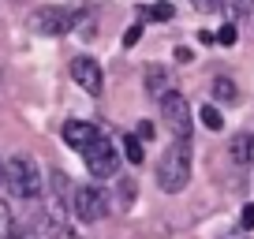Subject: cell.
Returning a JSON list of instances; mask_svg holds the SVG:
<instances>
[{"label":"cell","mask_w":254,"mask_h":239,"mask_svg":"<svg viewBox=\"0 0 254 239\" xmlns=\"http://www.w3.org/2000/svg\"><path fill=\"white\" fill-rule=\"evenodd\" d=\"M11 239H34V232L30 228H15V232H11Z\"/></svg>","instance_id":"603a6c76"},{"label":"cell","mask_w":254,"mask_h":239,"mask_svg":"<svg viewBox=\"0 0 254 239\" xmlns=\"http://www.w3.org/2000/svg\"><path fill=\"white\" fill-rule=\"evenodd\" d=\"M217 41H221V45H236V41H239V30H236V23H224L221 30H217Z\"/></svg>","instance_id":"2e32d148"},{"label":"cell","mask_w":254,"mask_h":239,"mask_svg":"<svg viewBox=\"0 0 254 239\" xmlns=\"http://www.w3.org/2000/svg\"><path fill=\"white\" fill-rule=\"evenodd\" d=\"M172 15H176V8L168 4V0H157V4H146V8H142L146 23H168Z\"/></svg>","instance_id":"8fae6325"},{"label":"cell","mask_w":254,"mask_h":239,"mask_svg":"<svg viewBox=\"0 0 254 239\" xmlns=\"http://www.w3.org/2000/svg\"><path fill=\"white\" fill-rule=\"evenodd\" d=\"M82 165L94 179H112L116 176V165H120V153L109 138H94V142L82 150Z\"/></svg>","instance_id":"5b68a950"},{"label":"cell","mask_w":254,"mask_h":239,"mask_svg":"<svg viewBox=\"0 0 254 239\" xmlns=\"http://www.w3.org/2000/svg\"><path fill=\"white\" fill-rule=\"evenodd\" d=\"M161 120L168 123V131H172L176 138L190 142V127H194V120H190V105H187V97H183L176 86L168 90L165 97H161Z\"/></svg>","instance_id":"3957f363"},{"label":"cell","mask_w":254,"mask_h":239,"mask_svg":"<svg viewBox=\"0 0 254 239\" xmlns=\"http://www.w3.org/2000/svg\"><path fill=\"white\" fill-rule=\"evenodd\" d=\"M239 224H243L247 232L254 228V202H247V206H243V213H239Z\"/></svg>","instance_id":"e0dca14e"},{"label":"cell","mask_w":254,"mask_h":239,"mask_svg":"<svg viewBox=\"0 0 254 239\" xmlns=\"http://www.w3.org/2000/svg\"><path fill=\"white\" fill-rule=\"evenodd\" d=\"M11 232H15V221H11V209L0 202V239H11Z\"/></svg>","instance_id":"9a60e30c"},{"label":"cell","mask_w":254,"mask_h":239,"mask_svg":"<svg viewBox=\"0 0 254 239\" xmlns=\"http://www.w3.org/2000/svg\"><path fill=\"white\" fill-rule=\"evenodd\" d=\"M213 97H217V101H224V105H228V101H236V82H232V79H213Z\"/></svg>","instance_id":"5bb4252c"},{"label":"cell","mask_w":254,"mask_h":239,"mask_svg":"<svg viewBox=\"0 0 254 239\" xmlns=\"http://www.w3.org/2000/svg\"><path fill=\"white\" fill-rule=\"evenodd\" d=\"M176 60H180V64H190V60H194V53H190L187 45H180V49H176Z\"/></svg>","instance_id":"44dd1931"},{"label":"cell","mask_w":254,"mask_h":239,"mask_svg":"<svg viewBox=\"0 0 254 239\" xmlns=\"http://www.w3.org/2000/svg\"><path fill=\"white\" fill-rule=\"evenodd\" d=\"M198 41H202V45H213L217 34H213V30H198Z\"/></svg>","instance_id":"7402d4cb"},{"label":"cell","mask_w":254,"mask_h":239,"mask_svg":"<svg viewBox=\"0 0 254 239\" xmlns=\"http://www.w3.org/2000/svg\"><path fill=\"white\" fill-rule=\"evenodd\" d=\"M79 19H82V11H75V8H38L30 15V30L45 34V38H60V34L75 30Z\"/></svg>","instance_id":"277c9868"},{"label":"cell","mask_w":254,"mask_h":239,"mask_svg":"<svg viewBox=\"0 0 254 239\" xmlns=\"http://www.w3.org/2000/svg\"><path fill=\"white\" fill-rule=\"evenodd\" d=\"M94 138H101V131H97L90 120H67V123H64V142L71 146V150L82 153Z\"/></svg>","instance_id":"ba28073f"},{"label":"cell","mask_w":254,"mask_h":239,"mask_svg":"<svg viewBox=\"0 0 254 239\" xmlns=\"http://www.w3.org/2000/svg\"><path fill=\"white\" fill-rule=\"evenodd\" d=\"M124 157L131 165H142V138L138 135H124Z\"/></svg>","instance_id":"4fadbf2b"},{"label":"cell","mask_w":254,"mask_h":239,"mask_svg":"<svg viewBox=\"0 0 254 239\" xmlns=\"http://www.w3.org/2000/svg\"><path fill=\"white\" fill-rule=\"evenodd\" d=\"M0 187H4V161H0Z\"/></svg>","instance_id":"d4e9b609"},{"label":"cell","mask_w":254,"mask_h":239,"mask_svg":"<svg viewBox=\"0 0 254 239\" xmlns=\"http://www.w3.org/2000/svg\"><path fill=\"white\" fill-rule=\"evenodd\" d=\"M135 135L142 138V142H150V138L157 135V131H153V123H150V120H142V123H138V131H135Z\"/></svg>","instance_id":"d6986e66"},{"label":"cell","mask_w":254,"mask_h":239,"mask_svg":"<svg viewBox=\"0 0 254 239\" xmlns=\"http://www.w3.org/2000/svg\"><path fill=\"white\" fill-rule=\"evenodd\" d=\"M4 187H8L15 198H38L41 194V172L38 161L30 153H15V157L4 161Z\"/></svg>","instance_id":"7a4b0ae2"},{"label":"cell","mask_w":254,"mask_h":239,"mask_svg":"<svg viewBox=\"0 0 254 239\" xmlns=\"http://www.w3.org/2000/svg\"><path fill=\"white\" fill-rule=\"evenodd\" d=\"M138 38H142V26H127V34H124V49L138 45Z\"/></svg>","instance_id":"ac0fdd59"},{"label":"cell","mask_w":254,"mask_h":239,"mask_svg":"<svg viewBox=\"0 0 254 239\" xmlns=\"http://www.w3.org/2000/svg\"><path fill=\"white\" fill-rule=\"evenodd\" d=\"M251 150H254V135H236L232 138V161L236 165H251Z\"/></svg>","instance_id":"30bf717a"},{"label":"cell","mask_w":254,"mask_h":239,"mask_svg":"<svg viewBox=\"0 0 254 239\" xmlns=\"http://www.w3.org/2000/svg\"><path fill=\"white\" fill-rule=\"evenodd\" d=\"M251 165H254V150H251Z\"/></svg>","instance_id":"484cf974"},{"label":"cell","mask_w":254,"mask_h":239,"mask_svg":"<svg viewBox=\"0 0 254 239\" xmlns=\"http://www.w3.org/2000/svg\"><path fill=\"white\" fill-rule=\"evenodd\" d=\"M190 179V142L176 138L157 161V187L165 194H180Z\"/></svg>","instance_id":"6da1fadb"},{"label":"cell","mask_w":254,"mask_h":239,"mask_svg":"<svg viewBox=\"0 0 254 239\" xmlns=\"http://www.w3.org/2000/svg\"><path fill=\"white\" fill-rule=\"evenodd\" d=\"M194 4H198V8H213V0H194Z\"/></svg>","instance_id":"cb8c5ba5"},{"label":"cell","mask_w":254,"mask_h":239,"mask_svg":"<svg viewBox=\"0 0 254 239\" xmlns=\"http://www.w3.org/2000/svg\"><path fill=\"white\" fill-rule=\"evenodd\" d=\"M198 120H202V127H206V131H221V127H224V116H221V109H217V105H202Z\"/></svg>","instance_id":"7c38bea8"},{"label":"cell","mask_w":254,"mask_h":239,"mask_svg":"<svg viewBox=\"0 0 254 239\" xmlns=\"http://www.w3.org/2000/svg\"><path fill=\"white\" fill-rule=\"evenodd\" d=\"M71 209H75V217H79L82 224H94V221H101V217L109 213V194H105L101 187H94V183H82V187H75Z\"/></svg>","instance_id":"8992f818"},{"label":"cell","mask_w":254,"mask_h":239,"mask_svg":"<svg viewBox=\"0 0 254 239\" xmlns=\"http://www.w3.org/2000/svg\"><path fill=\"white\" fill-rule=\"evenodd\" d=\"M71 79L79 82L86 94H101V86H105V75H101V64H97L94 56H79V60H71Z\"/></svg>","instance_id":"52a82bcc"},{"label":"cell","mask_w":254,"mask_h":239,"mask_svg":"<svg viewBox=\"0 0 254 239\" xmlns=\"http://www.w3.org/2000/svg\"><path fill=\"white\" fill-rule=\"evenodd\" d=\"M168 90H172V82H168V71H165L161 64H150V67H146V94L161 101Z\"/></svg>","instance_id":"9c48e42d"},{"label":"cell","mask_w":254,"mask_h":239,"mask_svg":"<svg viewBox=\"0 0 254 239\" xmlns=\"http://www.w3.org/2000/svg\"><path fill=\"white\" fill-rule=\"evenodd\" d=\"M251 8H254V0H232V11H236V15H247Z\"/></svg>","instance_id":"ffe728a7"}]
</instances>
